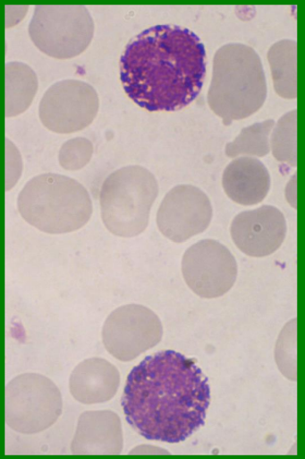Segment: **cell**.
Listing matches in <instances>:
<instances>
[{"label": "cell", "instance_id": "1", "mask_svg": "<svg viewBox=\"0 0 305 459\" xmlns=\"http://www.w3.org/2000/svg\"><path fill=\"white\" fill-rule=\"evenodd\" d=\"M211 403L208 378L174 350L146 357L127 378L122 397L126 420L142 437L176 444L205 424Z\"/></svg>", "mask_w": 305, "mask_h": 459}, {"label": "cell", "instance_id": "2", "mask_svg": "<svg viewBox=\"0 0 305 459\" xmlns=\"http://www.w3.org/2000/svg\"><path fill=\"white\" fill-rule=\"evenodd\" d=\"M206 50L199 36L173 25L134 38L121 57L120 77L129 98L149 112H175L200 94Z\"/></svg>", "mask_w": 305, "mask_h": 459}, {"label": "cell", "instance_id": "3", "mask_svg": "<svg viewBox=\"0 0 305 459\" xmlns=\"http://www.w3.org/2000/svg\"><path fill=\"white\" fill-rule=\"evenodd\" d=\"M267 81L261 58L251 47L232 43L214 58L208 104L228 126L258 112L267 99Z\"/></svg>", "mask_w": 305, "mask_h": 459}, {"label": "cell", "instance_id": "4", "mask_svg": "<svg viewBox=\"0 0 305 459\" xmlns=\"http://www.w3.org/2000/svg\"><path fill=\"white\" fill-rule=\"evenodd\" d=\"M18 210L29 224L47 234H67L87 225L93 212L89 191L58 174L33 178L21 191Z\"/></svg>", "mask_w": 305, "mask_h": 459}, {"label": "cell", "instance_id": "5", "mask_svg": "<svg viewBox=\"0 0 305 459\" xmlns=\"http://www.w3.org/2000/svg\"><path fill=\"white\" fill-rule=\"evenodd\" d=\"M158 195L155 176L141 166H127L104 181L100 203L102 220L112 234L133 238L149 224L150 212Z\"/></svg>", "mask_w": 305, "mask_h": 459}, {"label": "cell", "instance_id": "6", "mask_svg": "<svg viewBox=\"0 0 305 459\" xmlns=\"http://www.w3.org/2000/svg\"><path fill=\"white\" fill-rule=\"evenodd\" d=\"M94 29L89 11L83 5H38L29 32L42 53L69 59L88 49Z\"/></svg>", "mask_w": 305, "mask_h": 459}, {"label": "cell", "instance_id": "7", "mask_svg": "<svg viewBox=\"0 0 305 459\" xmlns=\"http://www.w3.org/2000/svg\"><path fill=\"white\" fill-rule=\"evenodd\" d=\"M57 385L38 373H23L5 388V422L16 432L36 434L53 427L63 414Z\"/></svg>", "mask_w": 305, "mask_h": 459}, {"label": "cell", "instance_id": "8", "mask_svg": "<svg viewBox=\"0 0 305 459\" xmlns=\"http://www.w3.org/2000/svg\"><path fill=\"white\" fill-rule=\"evenodd\" d=\"M163 324L157 314L141 305L118 307L107 317L103 328L106 351L128 362L148 352L162 342Z\"/></svg>", "mask_w": 305, "mask_h": 459}, {"label": "cell", "instance_id": "9", "mask_svg": "<svg viewBox=\"0 0 305 459\" xmlns=\"http://www.w3.org/2000/svg\"><path fill=\"white\" fill-rule=\"evenodd\" d=\"M182 273L194 294L203 299H216L223 297L234 286L238 264L225 246L214 239H203L185 252Z\"/></svg>", "mask_w": 305, "mask_h": 459}, {"label": "cell", "instance_id": "10", "mask_svg": "<svg viewBox=\"0 0 305 459\" xmlns=\"http://www.w3.org/2000/svg\"><path fill=\"white\" fill-rule=\"evenodd\" d=\"M99 106V96L90 84L64 80L46 91L40 102L39 116L48 130L71 134L89 126Z\"/></svg>", "mask_w": 305, "mask_h": 459}, {"label": "cell", "instance_id": "11", "mask_svg": "<svg viewBox=\"0 0 305 459\" xmlns=\"http://www.w3.org/2000/svg\"><path fill=\"white\" fill-rule=\"evenodd\" d=\"M213 219L211 201L199 187L177 186L170 190L158 208L157 225L176 244L206 231Z\"/></svg>", "mask_w": 305, "mask_h": 459}, {"label": "cell", "instance_id": "12", "mask_svg": "<svg viewBox=\"0 0 305 459\" xmlns=\"http://www.w3.org/2000/svg\"><path fill=\"white\" fill-rule=\"evenodd\" d=\"M231 237L236 247L250 257L272 255L283 246L287 224L282 212L273 205L242 212L231 225Z\"/></svg>", "mask_w": 305, "mask_h": 459}, {"label": "cell", "instance_id": "13", "mask_svg": "<svg viewBox=\"0 0 305 459\" xmlns=\"http://www.w3.org/2000/svg\"><path fill=\"white\" fill-rule=\"evenodd\" d=\"M121 420L113 411H87L78 421L71 452L76 455H118L123 451Z\"/></svg>", "mask_w": 305, "mask_h": 459}, {"label": "cell", "instance_id": "14", "mask_svg": "<svg viewBox=\"0 0 305 459\" xmlns=\"http://www.w3.org/2000/svg\"><path fill=\"white\" fill-rule=\"evenodd\" d=\"M70 392L82 404H100L112 401L118 392L120 373L102 358L84 359L72 370Z\"/></svg>", "mask_w": 305, "mask_h": 459}, {"label": "cell", "instance_id": "15", "mask_svg": "<svg viewBox=\"0 0 305 459\" xmlns=\"http://www.w3.org/2000/svg\"><path fill=\"white\" fill-rule=\"evenodd\" d=\"M223 186L227 196L241 205L260 204L271 188L267 167L254 157H238L225 169Z\"/></svg>", "mask_w": 305, "mask_h": 459}, {"label": "cell", "instance_id": "16", "mask_svg": "<svg viewBox=\"0 0 305 459\" xmlns=\"http://www.w3.org/2000/svg\"><path fill=\"white\" fill-rule=\"evenodd\" d=\"M275 92L280 98L298 96V45L294 40L278 41L267 53Z\"/></svg>", "mask_w": 305, "mask_h": 459}, {"label": "cell", "instance_id": "17", "mask_svg": "<svg viewBox=\"0 0 305 459\" xmlns=\"http://www.w3.org/2000/svg\"><path fill=\"white\" fill-rule=\"evenodd\" d=\"M38 91V75L22 63L5 65V116L17 117L30 107Z\"/></svg>", "mask_w": 305, "mask_h": 459}, {"label": "cell", "instance_id": "18", "mask_svg": "<svg viewBox=\"0 0 305 459\" xmlns=\"http://www.w3.org/2000/svg\"><path fill=\"white\" fill-rule=\"evenodd\" d=\"M275 120L268 119L263 123L243 128L240 135L227 143L225 153L231 159L239 156L264 157L270 152V135L275 127Z\"/></svg>", "mask_w": 305, "mask_h": 459}, {"label": "cell", "instance_id": "19", "mask_svg": "<svg viewBox=\"0 0 305 459\" xmlns=\"http://www.w3.org/2000/svg\"><path fill=\"white\" fill-rule=\"evenodd\" d=\"M270 143L275 159L296 167L298 164V114L291 111L278 120Z\"/></svg>", "mask_w": 305, "mask_h": 459}, {"label": "cell", "instance_id": "20", "mask_svg": "<svg viewBox=\"0 0 305 459\" xmlns=\"http://www.w3.org/2000/svg\"><path fill=\"white\" fill-rule=\"evenodd\" d=\"M275 357L276 366L283 376L290 381H297V319L289 322L280 333Z\"/></svg>", "mask_w": 305, "mask_h": 459}, {"label": "cell", "instance_id": "21", "mask_svg": "<svg viewBox=\"0 0 305 459\" xmlns=\"http://www.w3.org/2000/svg\"><path fill=\"white\" fill-rule=\"evenodd\" d=\"M93 155V144L85 138L66 142L60 149L58 160L61 167L67 171H78L87 166Z\"/></svg>", "mask_w": 305, "mask_h": 459}, {"label": "cell", "instance_id": "22", "mask_svg": "<svg viewBox=\"0 0 305 459\" xmlns=\"http://www.w3.org/2000/svg\"><path fill=\"white\" fill-rule=\"evenodd\" d=\"M6 190L14 187L22 172V161L19 151L6 140Z\"/></svg>", "mask_w": 305, "mask_h": 459}, {"label": "cell", "instance_id": "23", "mask_svg": "<svg viewBox=\"0 0 305 459\" xmlns=\"http://www.w3.org/2000/svg\"><path fill=\"white\" fill-rule=\"evenodd\" d=\"M28 5H6L5 6V27L10 29L18 23L27 15Z\"/></svg>", "mask_w": 305, "mask_h": 459}, {"label": "cell", "instance_id": "24", "mask_svg": "<svg viewBox=\"0 0 305 459\" xmlns=\"http://www.w3.org/2000/svg\"><path fill=\"white\" fill-rule=\"evenodd\" d=\"M130 455H170V453L165 449L158 448L157 446L140 445L131 450Z\"/></svg>", "mask_w": 305, "mask_h": 459}]
</instances>
